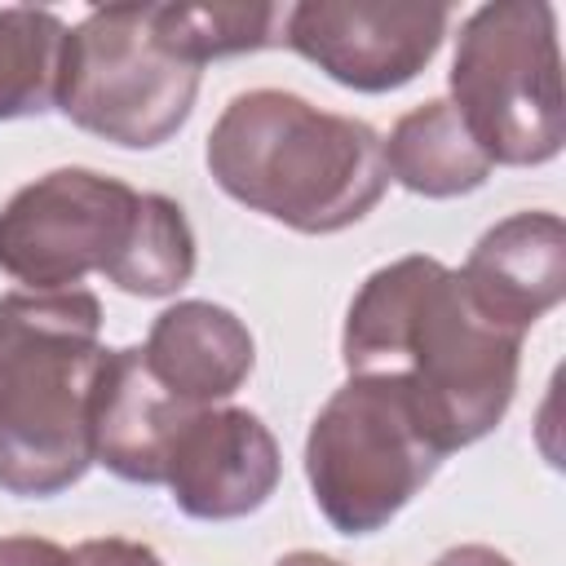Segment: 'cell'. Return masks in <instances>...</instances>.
<instances>
[{
  "label": "cell",
  "instance_id": "obj_1",
  "mask_svg": "<svg viewBox=\"0 0 566 566\" xmlns=\"http://www.w3.org/2000/svg\"><path fill=\"white\" fill-rule=\"evenodd\" d=\"M340 358L349 376L402 380L429 442L447 455L486 438L517 389L522 336L478 310L460 270L402 256L349 301Z\"/></svg>",
  "mask_w": 566,
  "mask_h": 566
},
{
  "label": "cell",
  "instance_id": "obj_2",
  "mask_svg": "<svg viewBox=\"0 0 566 566\" xmlns=\"http://www.w3.org/2000/svg\"><path fill=\"white\" fill-rule=\"evenodd\" d=\"M203 159L234 203L301 234L363 221L389 186L371 124L287 88L239 93L217 115Z\"/></svg>",
  "mask_w": 566,
  "mask_h": 566
},
{
  "label": "cell",
  "instance_id": "obj_3",
  "mask_svg": "<svg viewBox=\"0 0 566 566\" xmlns=\"http://www.w3.org/2000/svg\"><path fill=\"white\" fill-rule=\"evenodd\" d=\"M102 354L93 292L0 296V491L44 500L88 473V398Z\"/></svg>",
  "mask_w": 566,
  "mask_h": 566
},
{
  "label": "cell",
  "instance_id": "obj_4",
  "mask_svg": "<svg viewBox=\"0 0 566 566\" xmlns=\"http://www.w3.org/2000/svg\"><path fill=\"white\" fill-rule=\"evenodd\" d=\"M451 106L491 164H548L566 142L553 4L495 0L473 9L451 57Z\"/></svg>",
  "mask_w": 566,
  "mask_h": 566
},
{
  "label": "cell",
  "instance_id": "obj_5",
  "mask_svg": "<svg viewBox=\"0 0 566 566\" xmlns=\"http://www.w3.org/2000/svg\"><path fill=\"white\" fill-rule=\"evenodd\" d=\"M438 464L442 451L429 442L402 380L394 376H349L323 402L305 438L314 504L340 535L389 526Z\"/></svg>",
  "mask_w": 566,
  "mask_h": 566
},
{
  "label": "cell",
  "instance_id": "obj_6",
  "mask_svg": "<svg viewBox=\"0 0 566 566\" xmlns=\"http://www.w3.org/2000/svg\"><path fill=\"white\" fill-rule=\"evenodd\" d=\"M195 93L199 66L159 40L150 4L88 9L66 27L53 106L84 133L124 150L164 146L190 119Z\"/></svg>",
  "mask_w": 566,
  "mask_h": 566
},
{
  "label": "cell",
  "instance_id": "obj_7",
  "mask_svg": "<svg viewBox=\"0 0 566 566\" xmlns=\"http://www.w3.org/2000/svg\"><path fill=\"white\" fill-rule=\"evenodd\" d=\"M137 212V190L93 168H53L0 208V270L27 292H66L106 274Z\"/></svg>",
  "mask_w": 566,
  "mask_h": 566
},
{
  "label": "cell",
  "instance_id": "obj_8",
  "mask_svg": "<svg viewBox=\"0 0 566 566\" xmlns=\"http://www.w3.org/2000/svg\"><path fill=\"white\" fill-rule=\"evenodd\" d=\"M447 27H451L447 4L305 0L287 9L283 44L345 88L389 93L411 84L433 62Z\"/></svg>",
  "mask_w": 566,
  "mask_h": 566
},
{
  "label": "cell",
  "instance_id": "obj_9",
  "mask_svg": "<svg viewBox=\"0 0 566 566\" xmlns=\"http://www.w3.org/2000/svg\"><path fill=\"white\" fill-rule=\"evenodd\" d=\"M283 473L274 433L248 407H199L177 429L164 486L186 517L230 522L256 513Z\"/></svg>",
  "mask_w": 566,
  "mask_h": 566
},
{
  "label": "cell",
  "instance_id": "obj_10",
  "mask_svg": "<svg viewBox=\"0 0 566 566\" xmlns=\"http://www.w3.org/2000/svg\"><path fill=\"white\" fill-rule=\"evenodd\" d=\"M190 402L168 394L142 358V345L106 349L97 363L88 398V438L93 464H106L115 478L137 486L164 482V460L177 429L190 420Z\"/></svg>",
  "mask_w": 566,
  "mask_h": 566
},
{
  "label": "cell",
  "instance_id": "obj_11",
  "mask_svg": "<svg viewBox=\"0 0 566 566\" xmlns=\"http://www.w3.org/2000/svg\"><path fill=\"white\" fill-rule=\"evenodd\" d=\"M460 279L478 310L500 327L526 336L566 296V226L557 212H513L491 226Z\"/></svg>",
  "mask_w": 566,
  "mask_h": 566
},
{
  "label": "cell",
  "instance_id": "obj_12",
  "mask_svg": "<svg viewBox=\"0 0 566 566\" xmlns=\"http://www.w3.org/2000/svg\"><path fill=\"white\" fill-rule=\"evenodd\" d=\"M155 380L190 407H217L230 398L256 363L252 332L239 314L212 301H177L168 305L142 345Z\"/></svg>",
  "mask_w": 566,
  "mask_h": 566
},
{
  "label": "cell",
  "instance_id": "obj_13",
  "mask_svg": "<svg viewBox=\"0 0 566 566\" xmlns=\"http://www.w3.org/2000/svg\"><path fill=\"white\" fill-rule=\"evenodd\" d=\"M380 159H385L389 181H398L402 190L424 195V199L469 195L495 168L447 97H433V102L407 111L380 142Z\"/></svg>",
  "mask_w": 566,
  "mask_h": 566
},
{
  "label": "cell",
  "instance_id": "obj_14",
  "mask_svg": "<svg viewBox=\"0 0 566 566\" xmlns=\"http://www.w3.org/2000/svg\"><path fill=\"white\" fill-rule=\"evenodd\" d=\"M195 274V230L177 199L168 195H137L133 226L124 248L106 265V283L128 296H172Z\"/></svg>",
  "mask_w": 566,
  "mask_h": 566
},
{
  "label": "cell",
  "instance_id": "obj_15",
  "mask_svg": "<svg viewBox=\"0 0 566 566\" xmlns=\"http://www.w3.org/2000/svg\"><path fill=\"white\" fill-rule=\"evenodd\" d=\"M150 22L159 40L186 57L190 66H203L212 57L256 53L270 44H283L287 9L283 4H150Z\"/></svg>",
  "mask_w": 566,
  "mask_h": 566
},
{
  "label": "cell",
  "instance_id": "obj_16",
  "mask_svg": "<svg viewBox=\"0 0 566 566\" xmlns=\"http://www.w3.org/2000/svg\"><path fill=\"white\" fill-rule=\"evenodd\" d=\"M66 22L49 9H0V119L40 115L57 102Z\"/></svg>",
  "mask_w": 566,
  "mask_h": 566
},
{
  "label": "cell",
  "instance_id": "obj_17",
  "mask_svg": "<svg viewBox=\"0 0 566 566\" xmlns=\"http://www.w3.org/2000/svg\"><path fill=\"white\" fill-rule=\"evenodd\" d=\"M75 566H164V557L150 544L137 539H84L80 548H71Z\"/></svg>",
  "mask_w": 566,
  "mask_h": 566
},
{
  "label": "cell",
  "instance_id": "obj_18",
  "mask_svg": "<svg viewBox=\"0 0 566 566\" xmlns=\"http://www.w3.org/2000/svg\"><path fill=\"white\" fill-rule=\"evenodd\" d=\"M0 566H75V557L40 535H0Z\"/></svg>",
  "mask_w": 566,
  "mask_h": 566
},
{
  "label": "cell",
  "instance_id": "obj_19",
  "mask_svg": "<svg viewBox=\"0 0 566 566\" xmlns=\"http://www.w3.org/2000/svg\"><path fill=\"white\" fill-rule=\"evenodd\" d=\"M433 566H513V562L491 544H460V548H447Z\"/></svg>",
  "mask_w": 566,
  "mask_h": 566
},
{
  "label": "cell",
  "instance_id": "obj_20",
  "mask_svg": "<svg viewBox=\"0 0 566 566\" xmlns=\"http://www.w3.org/2000/svg\"><path fill=\"white\" fill-rule=\"evenodd\" d=\"M274 566H349V562H336V557L314 553V548H296V553H283Z\"/></svg>",
  "mask_w": 566,
  "mask_h": 566
}]
</instances>
